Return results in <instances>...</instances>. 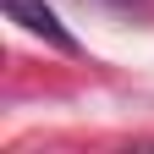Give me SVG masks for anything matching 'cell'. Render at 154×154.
Wrapping results in <instances>:
<instances>
[{
    "label": "cell",
    "mask_w": 154,
    "mask_h": 154,
    "mask_svg": "<svg viewBox=\"0 0 154 154\" xmlns=\"http://www.w3.org/2000/svg\"><path fill=\"white\" fill-rule=\"evenodd\" d=\"M121 6H127V0H121Z\"/></svg>",
    "instance_id": "cell-2"
},
{
    "label": "cell",
    "mask_w": 154,
    "mask_h": 154,
    "mask_svg": "<svg viewBox=\"0 0 154 154\" xmlns=\"http://www.w3.org/2000/svg\"><path fill=\"white\" fill-rule=\"evenodd\" d=\"M6 17H11V22H22L33 38H44V44H55V50H77V38L66 33V22H61V17H55L50 6H44V0H6Z\"/></svg>",
    "instance_id": "cell-1"
}]
</instances>
